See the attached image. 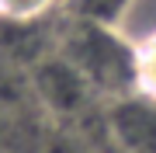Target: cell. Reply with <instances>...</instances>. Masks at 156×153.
I'll list each match as a JSON object with an SVG mask.
<instances>
[{"label":"cell","mask_w":156,"mask_h":153,"mask_svg":"<svg viewBox=\"0 0 156 153\" xmlns=\"http://www.w3.org/2000/svg\"><path fill=\"white\" fill-rule=\"evenodd\" d=\"M35 91H38V97L52 108V111H59V115H76L80 108H87L97 97L90 91V84L76 73V66H73L69 59H62L59 52L38 59Z\"/></svg>","instance_id":"3957f363"},{"label":"cell","mask_w":156,"mask_h":153,"mask_svg":"<svg viewBox=\"0 0 156 153\" xmlns=\"http://www.w3.org/2000/svg\"><path fill=\"white\" fill-rule=\"evenodd\" d=\"M62 0H0V21L7 24H31L42 14H49L52 7H59Z\"/></svg>","instance_id":"8992f818"},{"label":"cell","mask_w":156,"mask_h":153,"mask_svg":"<svg viewBox=\"0 0 156 153\" xmlns=\"http://www.w3.org/2000/svg\"><path fill=\"white\" fill-rule=\"evenodd\" d=\"M132 0H66L73 17H83V21H97V24H118V17L125 14V7Z\"/></svg>","instance_id":"5b68a950"},{"label":"cell","mask_w":156,"mask_h":153,"mask_svg":"<svg viewBox=\"0 0 156 153\" xmlns=\"http://www.w3.org/2000/svg\"><path fill=\"white\" fill-rule=\"evenodd\" d=\"M135 94L156 101V38L135 49Z\"/></svg>","instance_id":"52a82bcc"},{"label":"cell","mask_w":156,"mask_h":153,"mask_svg":"<svg viewBox=\"0 0 156 153\" xmlns=\"http://www.w3.org/2000/svg\"><path fill=\"white\" fill-rule=\"evenodd\" d=\"M122 31V38H128L135 49L156 38V0H132L125 7V14L115 24Z\"/></svg>","instance_id":"277c9868"},{"label":"cell","mask_w":156,"mask_h":153,"mask_svg":"<svg viewBox=\"0 0 156 153\" xmlns=\"http://www.w3.org/2000/svg\"><path fill=\"white\" fill-rule=\"evenodd\" d=\"M62 7H66V0H62Z\"/></svg>","instance_id":"ba28073f"},{"label":"cell","mask_w":156,"mask_h":153,"mask_svg":"<svg viewBox=\"0 0 156 153\" xmlns=\"http://www.w3.org/2000/svg\"><path fill=\"white\" fill-rule=\"evenodd\" d=\"M108 132L118 153H156V101L128 94L108 108Z\"/></svg>","instance_id":"7a4b0ae2"},{"label":"cell","mask_w":156,"mask_h":153,"mask_svg":"<svg viewBox=\"0 0 156 153\" xmlns=\"http://www.w3.org/2000/svg\"><path fill=\"white\" fill-rule=\"evenodd\" d=\"M59 56L76 66L94 94H108L115 101L135 94V46L111 24L73 17L62 31Z\"/></svg>","instance_id":"6da1fadb"}]
</instances>
